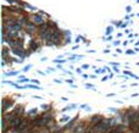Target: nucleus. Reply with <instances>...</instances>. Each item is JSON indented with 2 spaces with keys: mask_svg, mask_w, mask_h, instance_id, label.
<instances>
[{
  "mask_svg": "<svg viewBox=\"0 0 139 133\" xmlns=\"http://www.w3.org/2000/svg\"><path fill=\"white\" fill-rule=\"evenodd\" d=\"M64 43V34L61 33V31L55 29L53 33V38H51V42L50 45H59V44H62Z\"/></svg>",
  "mask_w": 139,
  "mask_h": 133,
  "instance_id": "1",
  "label": "nucleus"
},
{
  "mask_svg": "<svg viewBox=\"0 0 139 133\" xmlns=\"http://www.w3.org/2000/svg\"><path fill=\"white\" fill-rule=\"evenodd\" d=\"M29 20H31V22H33L34 25L40 26L42 23L46 22V16L43 15V13H40V15H39V13H33V15L29 16Z\"/></svg>",
  "mask_w": 139,
  "mask_h": 133,
  "instance_id": "2",
  "label": "nucleus"
},
{
  "mask_svg": "<svg viewBox=\"0 0 139 133\" xmlns=\"http://www.w3.org/2000/svg\"><path fill=\"white\" fill-rule=\"evenodd\" d=\"M105 119L101 116V115H94V116H92V119L89 120V123H90V127H94V126H96V125H99L100 122H103Z\"/></svg>",
  "mask_w": 139,
  "mask_h": 133,
  "instance_id": "3",
  "label": "nucleus"
},
{
  "mask_svg": "<svg viewBox=\"0 0 139 133\" xmlns=\"http://www.w3.org/2000/svg\"><path fill=\"white\" fill-rule=\"evenodd\" d=\"M39 47H40V42H39V39L37 37H33L31 42H29V50L33 51V50H37Z\"/></svg>",
  "mask_w": 139,
  "mask_h": 133,
  "instance_id": "4",
  "label": "nucleus"
},
{
  "mask_svg": "<svg viewBox=\"0 0 139 133\" xmlns=\"http://www.w3.org/2000/svg\"><path fill=\"white\" fill-rule=\"evenodd\" d=\"M12 105H13V100L7 99V98H5V99L3 100V115H4V113H6V111H7Z\"/></svg>",
  "mask_w": 139,
  "mask_h": 133,
  "instance_id": "5",
  "label": "nucleus"
},
{
  "mask_svg": "<svg viewBox=\"0 0 139 133\" xmlns=\"http://www.w3.org/2000/svg\"><path fill=\"white\" fill-rule=\"evenodd\" d=\"M37 111H38L37 109H32L31 111H28V115H29V116H33V115H37Z\"/></svg>",
  "mask_w": 139,
  "mask_h": 133,
  "instance_id": "6",
  "label": "nucleus"
},
{
  "mask_svg": "<svg viewBox=\"0 0 139 133\" xmlns=\"http://www.w3.org/2000/svg\"><path fill=\"white\" fill-rule=\"evenodd\" d=\"M68 120H70V117L65 116V117H62V119H61V122H65V121H68Z\"/></svg>",
  "mask_w": 139,
  "mask_h": 133,
  "instance_id": "7",
  "label": "nucleus"
},
{
  "mask_svg": "<svg viewBox=\"0 0 139 133\" xmlns=\"http://www.w3.org/2000/svg\"><path fill=\"white\" fill-rule=\"evenodd\" d=\"M42 107H43V109H49V107H50V106H49V105H43V106H42Z\"/></svg>",
  "mask_w": 139,
  "mask_h": 133,
  "instance_id": "8",
  "label": "nucleus"
}]
</instances>
